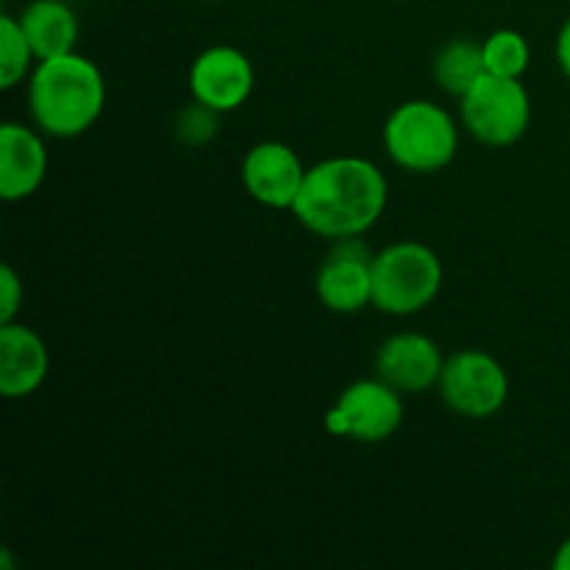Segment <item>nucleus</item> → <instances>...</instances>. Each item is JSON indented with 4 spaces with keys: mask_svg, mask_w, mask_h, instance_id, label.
Returning a JSON list of instances; mask_svg holds the SVG:
<instances>
[{
    "mask_svg": "<svg viewBox=\"0 0 570 570\" xmlns=\"http://www.w3.org/2000/svg\"><path fill=\"white\" fill-rule=\"evenodd\" d=\"M37 61V53H33L17 14L3 11L0 14V89L11 92L22 81H28Z\"/></svg>",
    "mask_w": 570,
    "mask_h": 570,
    "instance_id": "obj_16",
    "label": "nucleus"
},
{
    "mask_svg": "<svg viewBox=\"0 0 570 570\" xmlns=\"http://www.w3.org/2000/svg\"><path fill=\"white\" fill-rule=\"evenodd\" d=\"M438 393L454 415L488 421L510 401V373L490 351L462 348L445 356Z\"/></svg>",
    "mask_w": 570,
    "mask_h": 570,
    "instance_id": "obj_6",
    "label": "nucleus"
},
{
    "mask_svg": "<svg viewBox=\"0 0 570 570\" xmlns=\"http://www.w3.org/2000/svg\"><path fill=\"white\" fill-rule=\"evenodd\" d=\"M323 426L332 438L362 445L387 443L404 426V395L379 376L356 379L328 406Z\"/></svg>",
    "mask_w": 570,
    "mask_h": 570,
    "instance_id": "obj_7",
    "label": "nucleus"
},
{
    "mask_svg": "<svg viewBox=\"0 0 570 570\" xmlns=\"http://www.w3.org/2000/svg\"><path fill=\"white\" fill-rule=\"evenodd\" d=\"M26 83L28 115L45 137L78 139L104 115V72L78 50L39 59Z\"/></svg>",
    "mask_w": 570,
    "mask_h": 570,
    "instance_id": "obj_2",
    "label": "nucleus"
},
{
    "mask_svg": "<svg viewBox=\"0 0 570 570\" xmlns=\"http://www.w3.org/2000/svg\"><path fill=\"white\" fill-rule=\"evenodd\" d=\"M460 122L484 148H512L532 126V95L521 78L484 72L460 98Z\"/></svg>",
    "mask_w": 570,
    "mask_h": 570,
    "instance_id": "obj_5",
    "label": "nucleus"
},
{
    "mask_svg": "<svg viewBox=\"0 0 570 570\" xmlns=\"http://www.w3.org/2000/svg\"><path fill=\"white\" fill-rule=\"evenodd\" d=\"M22 298H26V287H22L20 273L11 265H3L0 267V323L17 321Z\"/></svg>",
    "mask_w": 570,
    "mask_h": 570,
    "instance_id": "obj_19",
    "label": "nucleus"
},
{
    "mask_svg": "<svg viewBox=\"0 0 570 570\" xmlns=\"http://www.w3.org/2000/svg\"><path fill=\"white\" fill-rule=\"evenodd\" d=\"M399 3H406V0H399Z\"/></svg>",
    "mask_w": 570,
    "mask_h": 570,
    "instance_id": "obj_22",
    "label": "nucleus"
},
{
    "mask_svg": "<svg viewBox=\"0 0 570 570\" xmlns=\"http://www.w3.org/2000/svg\"><path fill=\"white\" fill-rule=\"evenodd\" d=\"M460 126L443 104L410 98L395 106L382 126L384 154L395 167L415 176L445 170L460 150Z\"/></svg>",
    "mask_w": 570,
    "mask_h": 570,
    "instance_id": "obj_3",
    "label": "nucleus"
},
{
    "mask_svg": "<svg viewBox=\"0 0 570 570\" xmlns=\"http://www.w3.org/2000/svg\"><path fill=\"white\" fill-rule=\"evenodd\" d=\"M50 373V351L37 328L0 323V395L20 401L37 393Z\"/></svg>",
    "mask_w": 570,
    "mask_h": 570,
    "instance_id": "obj_13",
    "label": "nucleus"
},
{
    "mask_svg": "<svg viewBox=\"0 0 570 570\" xmlns=\"http://www.w3.org/2000/svg\"><path fill=\"white\" fill-rule=\"evenodd\" d=\"M223 117L226 115L215 111L212 106L200 104V100H189L184 109H178L176 120H173V134L187 148H206L220 134Z\"/></svg>",
    "mask_w": 570,
    "mask_h": 570,
    "instance_id": "obj_18",
    "label": "nucleus"
},
{
    "mask_svg": "<svg viewBox=\"0 0 570 570\" xmlns=\"http://www.w3.org/2000/svg\"><path fill=\"white\" fill-rule=\"evenodd\" d=\"M315 295L334 315H356L373 306V250L365 239H334L315 273Z\"/></svg>",
    "mask_w": 570,
    "mask_h": 570,
    "instance_id": "obj_8",
    "label": "nucleus"
},
{
    "mask_svg": "<svg viewBox=\"0 0 570 570\" xmlns=\"http://www.w3.org/2000/svg\"><path fill=\"white\" fill-rule=\"evenodd\" d=\"M554 59H557V67L562 70V76H566L570 81V17L566 22H562L560 31H557Z\"/></svg>",
    "mask_w": 570,
    "mask_h": 570,
    "instance_id": "obj_20",
    "label": "nucleus"
},
{
    "mask_svg": "<svg viewBox=\"0 0 570 570\" xmlns=\"http://www.w3.org/2000/svg\"><path fill=\"white\" fill-rule=\"evenodd\" d=\"M306 170L309 167L301 161L293 145L282 139H262L250 145L248 154L243 156L239 178L248 198H254L259 206L273 212H293Z\"/></svg>",
    "mask_w": 570,
    "mask_h": 570,
    "instance_id": "obj_10",
    "label": "nucleus"
},
{
    "mask_svg": "<svg viewBox=\"0 0 570 570\" xmlns=\"http://www.w3.org/2000/svg\"><path fill=\"white\" fill-rule=\"evenodd\" d=\"M484 53L482 42L473 39H451L440 45L432 59V78L438 89L460 100L479 78L484 76Z\"/></svg>",
    "mask_w": 570,
    "mask_h": 570,
    "instance_id": "obj_15",
    "label": "nucleus"
},
{
    "mask_svg": "<svg viewBox=\"0 0 570 570\" xmlns=\"http://www.w3.org/2000/svg\"><path fill=\"white\" fill-rule=\"evenodd\" d=\"M390 200L387 176L365 156H328L306 170L293 217L315 237H365Z\"/></svg>",
    "mask_w": 570,
    "mask_h": 570,
    "instance_id": "obj_1",
    "label": "nucleus"
},
{
    "mask_svg": "<svg viewBox=\"0 0 570 570\" xmlns=\"http://www.w3.org/2000/svg\"><path fill=\"white\" fill-rule=\"evenodd\" d=\"M193 100L212 106L220 115L243 109L256 87V70L248 53L234 45H212L193 59L187 72Z\"/></svg>",
    "mask_w": 570,
    "mask_h": 570,
    "instance_id": "obj_9",
    "label": "nucleus"
},
{
    "mask_svg": "<svg viewBox=\"0 0 570 570\" xmlns=\"http://www.w3.org/2000/svg\"><path fill=\"white\" fill-rule=\"evenodd\" d=\"M445 354L429 334L395 332L376 348L373 376L387 382L401 395H421L438 390Z\"/></svg>",
    "mask_w": 570,
    "mask_h": 570,
    "instance_id": "obj_11",
    "label": "nucleus"
},
{
    "mask_svg": "<svg viewBox=\"0 0 570 570\" xmlns=\"http://www.w3.org/2000/svg\"><path fill=\"white\" fill-rule=\"evenodd\" d=\"M551 568L570 570V538H566L560 546H557V554H554V560H551Z\"/></svg>",
    "mask_w": 570,
    "mask_h": 570,
    "instance_id": "obj_21",
    "label": "nucleus"
},
{
    "mask_svg": "<svg viewBox=\"0 0 570 570\" xmlns=\"http://www.w3.org/2000/svg\"><path fill=\"white\" fill-rule=\"evenodd\" d=\"M48 145L37 126L6 120L0 126V200L20 204L48 178Z\"/></svg>",
    "mask_w": 570,
    "mask_h": 570,
    "instance_id": "obj_12",
    "label": "nucleus"
},
{
    "mask_svg": "<svg viewBox=\"0 0 570 570\" xmlns=\"http://www.w3.org/2000/svg\"><path fill=\"white\" fill-rule=\"evenodd\" d=\"M445 282L438 250L421 239H399L373 254V309L412 317L429 309Z\"/></svg>",
    "mask_w": 570,
    "mask_h": 570,
    "instance_id": "obj_4",
    "label": "nucleus"
},
{
    "mask_svg": "<svg viewBox=\"0 0 570 570\" xmlns=\"http://www.w3.org/2000/svg\"><path fill=\"white\" fill-rule=\"evenodd\" d=\"M37 59H50L76 50L78 17L67 0H28L17 14Z\"/></svg>",
    "mask_w": 570,
    "mask_h": 570,
    "instance_id": "obj_14",
    "label": "nucleus"
},
{
    "mask_svg": "<svg viewBox=\"0 0 570 570\" xmlns=\"http://www.w3.org/2000/svg\"><path fill=\"white\" fill-rule=\"evenodd\" d=\"M484 70L504 78H523L532 65L529 39L515 28H499L482 42Z\"/></svg>",
    "mask_w": 570,
    "mask_h": 570,
    "instance_id": "obj_17",
    "label": "nucleus"
}]
</instances>
